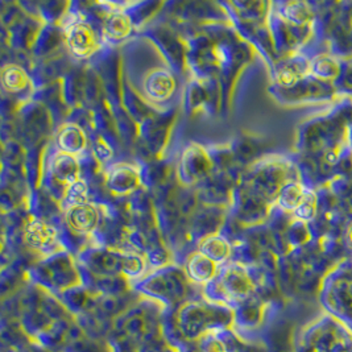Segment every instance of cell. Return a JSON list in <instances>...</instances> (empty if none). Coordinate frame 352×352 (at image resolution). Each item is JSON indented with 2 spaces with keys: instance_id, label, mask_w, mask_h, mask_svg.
<instances>
[{
  "instance_id": "52a82bcc",
  "label": "cell",
  "mask_w": 352,
  "mask_h": 352,
  "mask_svg": "<svg viewBox=\"0 0 352 352\" xmlns=\"http://www.w3.org/2000/svg\"><path fill=\"white\" fill-rule=\"evenodd\" d=\"M65 221L67 227L78 235H90L96 232L100 222L99 210L93 204L70 206L65 210Z\"/></svg>"
},
{
  "instance_id": "44dd1931",
  "label": "cell",
  "mask_w": 352,
  "mask_h": 352,
  "mask_svg": "<svg viewBox=\"0 0 352 352\" xmlns=\"http://www.w3.org/2000/svg\"><path fill=\"white\" fill-rule=\"evenodd\" d=\"M221 334L222 333H211L202 336L197 342L198 352H228V347Z\"/></svg>"
},
{
  "instance_id": "e0dca14e",
  "label": "cell",
  "mask_w": 352,
  "mask_h": 352,
  "mask_svg": "<svg viewBox=\"0 0 352 352\" xmlns=\"http://www.w3.org/2000/svg\"><path fill=\"white\" fill-rule=\"evenodd\" d=\"M309 189L310 188L305 186L304 184H301L297 179L290 181L278 194V197L276 199L277 206L281 211L293 214L301 205V202L304 201L305 195L307 194Z\"/></svg>"
},
{
  "instance_id": "d6986e66",
  "label": "cell",
  "mask_w": 352,
  "mask_h": 352,
  "mask_svg": "<svg viewBox=\"0 0 352 352\" xmlns=\"http://www.w3.org/2000/svg\"><path fill=\"white\" fill-rule=\"evenodd\" d=\"M145 316L139 313H131L126 320H123V330L127 336H132L135 339H144L145 336L151 334V330L146 329V322H145Z\"/></svg>"
},
{
  "instance_id": "30bf717a",
  "label": "cell",
  "mask_w": 352,
  "mask_h": 352,
  "mask_svg": "<svg viewBox=\"0 0 352 352\" xmlns=\"http://www.w3.org/2000/svg\"><path fill=\"white\" fill-rule=\"evenodd\" d=\"M133 31V21L123 11H112L103 20V40L109 44H118L127 40Z\"/></svg>"
},
{
  "instance_id": "9a60e30c",
  "label": "cell",
  "mask_w": 352,
  "mask_h": 352,
  "mask_svg": "<svg viewBox=\"0 0 352 352\" xmlns=\"http://www.w3.org/2000/svg\"><path fill=\"white\" fill-rule=\"evenodd\" d=\"M198 251L208 258L214 260L219 265L224 264L232 254V247L230 241L219 234H212L205 236L198 244Z\"/></svg>"
},
{
  "instance_id": "277c9868",
  "label": "cell",
  "mask_w": 352,
  "mask_h": 352,
  "mask_svg": "<svg viewBox=\"0 0 352 352\" xmlns=\"http://www.w3.org/2000/svg\"><path fill=\"white\" fill-rule=\"evenodd\" d=\"M33 277L40 287L56 294L83 285L74 260L64 251L44 258L33 270Z\"/></svg>"
},
{
  "instance_id": "3957f363",
  "label": "cell",
  "mask_w": 352,
  "mask_h": 352,
  "mask_svg": "<svg viewBox=\"0 0 352 352\" xmlns=\"http://www.w3.org/2000/svg\"><path fill=\"white\" fill-rule=\"evenodd\" d=\"M205 296L210 302L222 304L235 309L254 297L255 283L248 271L239 264L221 267L217 277L205 285Z\"/></svg>"
},
{
  "instance_id": "603a6c76",
  "label": "cell",
  "mask_w": 352,
  "mask_h": 352,
  "mask_svg": "<svg viewBox=\"0 0 352 352\" xmlns=\"http://www.w3.org/2000/svg\"><path fill=\"white\" fill-rule=\"evenodd\" d=\"M344 236H346V243L352 248V221L349 223L346 231H344Z\"/></svg>"
},
{
  "instance_id": "7402d4cb",
  "label": "cell",
  "mask_w": 352,
  "mask_h": 352,
  "mask_svg": "<svg viewBox=\"0 0 352 352\" xmlns=\"http://www.w3.org/2000/svg\"><path fill=\"white\" fill-rule=\"evenodd\" d=\"M94 152H96V156L102 160H110L112 157V151L110 149V146L106 144V142L102 139H99L96 142V144L94 145Z\"/></svg>"
},
{
  "instance_id": "8fae6325",
  "label": "cell",
  "mask_w": 352,
  "mask_h": 352,
  "mask_svg": "<svg viewBox=\"0 0 352 352\" xmlns=\"http://www.w3.org/2000/svg\"><path fill=\"white\" fill-rule=\"evenodd\" d=\"M139 184V172L127 164L115 165L107 176V185L115 194H129L136 190Z\"/></svg>"
},
{
  "instance_id": "ffe728a7",
  "label": "cell",
  "mask_w": 352,
  "mask_h": 352,
  "mask_svg": "<svg viewBox=\"0 0 352 352\" xmlns=\"http://www.w3.org/2000/svg\"><path fill=\"white\" fill-rule=\"evenodd\" d=\"M64 201L67 204L66 208L89 204V189L85 181L80 179L76 184H73L65 192Z\"/></svg>"
},
{
  "instance_id": "7c38bea8",
  "label": "cell",
  "mask_w": 352,
  "mask_h": 352,
  "mask_svg": "<svg viewBox=\"0 0 352 352\" xmlns=\"http://www.w3.org/2000/svg\"><path fill=\"white\" fill-rule=\"evenodd\" d=\"M264 317V306L254 297L244 301L243 304L234 309V327L243 329L245 331L254 330L261 323Z\"/></svg>"
},
{
  "instance_id": "ac0fdd59",
  "label": "cell",
  "mask_w": 352,
  "mask_h": 352,
  "mask_svg": "<svg viewBox=\"0 0 352 352\" xmlns=\"http://www.w3.org/2000/svg\"><path fill=\"white\" fill-rule=\"evenodd\" d=\"M63 352H112L106 343H102L96 339L78 338L69 342Z\"/></svg>"
},
{
  "instance_id": "8992f818",
  "label": "cell",
  "mask_w": 352,
  "mask_h": 352,
  "mask_svg": "<svg viewBox=\"0 0 352 352\" xmlns=\"http://www.w3.org/2000/svg\"><path fill=\"white\" fill-rule=\"evenodd\" d=\"M23 238L31 250L47 256L64 251V248L60 245L56 228L41 219H32L27 224Z\"/></svg>"
},
{
  "instance_id": "7a4b0ae2",
  "label": "cell",
  "mask_w": 352,
  "mask_h": 352,
  "mask_svg": "<svg viewBox=\"0 0 352 352\" xmlns=\"http://www.w3.org/2000/svg\"><path fill=\"white\" fill-rule=\"evenodd\" d=\"M189 285L190 281L184 270L175 265H164L139 278L133 288L157 304L172 306L186 298Z\"/></svg>"
},
{
  "instance_id": "2e32d148",
  "label": "cell",
  "mask_w": 352,
  "mask_h": 352,
  "mask_svg": "<svg viewBox=\"0 0 352 352\" xmlns=\"http://www.w3.org/2000/svg\"><path fill=\"white\" fill-rule=\"evenodd\" d=\"M211 162L202 149H189L182 160V176L186 179L197 181L208 175Z\"/></svg>"
},
{
  "instance_id": "6da1fadb",
  "label": "cell",
  "mask_w": 352,
  "mask_h": 352,
  "mask_svg": "<svg viewBox=\"0 0 352 352\" xmlns=\"http://www.w3.org/2000/svg\"><path fill=\"white\" fill-rule=\"evenodd\" d=\"M176 326L184 339L198 342L211 333L234 327V309L210 301H186L177 310Z\"/></svg>"
},
{
  "instance_id": "cb8c5ba5",
  "label": "cell",
  "mask_w": 352,
  "mask_h": 352,
  "mask_svg": "<svg viewBox=\"0 0 352 352\" xmlns=\"http://www.w3.org/2000/svg\"><path fill=\"white\" fill-rule=\"evenodd\" d=\"M349 144H350L352 155V120L351 123H350V126H349Z\"/></svg>"
},
{
  "instance_id": "9c48e42d",
  "label": "cell",
  "mask_w": 352,
  "mask_h": 352,
  "mask_svg": "<svg viewBox=\"0 0 352 352\" xmlns=\"http://www.w3.org/2000/svg\"><path fill=\"white\" fill-rule=\"evenodd\" d=\"M221 267L222 265L198 251L188 257L185 264V273L190 283L205 287L217 277Z\"/></svg>"
},
{
  "instance_id": "5b68a950",
  "label": "cell",
  "mask_w": 352,
  "mask_h": 352,
  "mask_svg": "<svg viewBox=\"0 0 352 352\" xmlns=\"http://www.w3.org/2000/svg\"><path fill=\"white\" fill-rule=\"evenodd\" d=\"M64 36L66 48L77 60L90 58L99 48L96 30L83 19H76L67 24Z\"/></svg>"
},
{
  "instance_id": "5bb4252c",
  "label": "cell",
  "mask_w": 352,
  "mask_h": 352,
  "mask_svg": "<svg viewBox=\"0 0 352 352\" xmlns=\"http://www.w3.org/2000/svg\"><path fill=\"white\" fill-rule=\"evenodd\" d=\"M32 85L28 73L19 65H7L1 70V86L8 94L20 96Z\"/></svg>"
},
{
  "instance_id": "ba28073f",
  "label": "cell",
  "mask_w": 352,
  "mask_h": 352,
  "mask_svg": "<svg viewBox=\"0 0 352 352\" xmlns=\"http://www.w3.org/2000/svg\"><path fill=\"white\" fill-rule=\"evenodd\" d=\"M80 169V164L76 156H70L63 152L54 155L50 165V177L63 189V195L73 184L82 179Z\"/></svg>"
},
{
  "instance_id": "4fadbf2b",
  "label": "cell",
  "mask_w": 352,
  "mask_h": 352,
  "mask_svg": "<svg viewBox=\"0 0 352 352\" xmlns=\"http://www.w3.org/2000/svg\"><path fill=\"white\" fill-rule=\"evenodd\" d=\"M56 145L60 152L77 156L86 148L85 131L76 124H65L56 135Z\"/></svg>"
}]
</instances>
